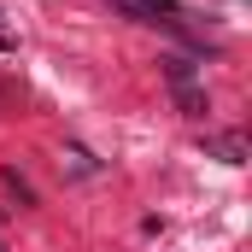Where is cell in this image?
Listing matches in <instances>:
<instances>
[{
  "instance_id": "obj_1",
  "label": "cell",
  "mask_w": 252,
  "mask_h": 252,
  "mask_svg": "<svg viewBox=\"0 0 252 252\" xmlns=\"http://www.w3.org/2000/svg\"><path fill=\"white\" fill-rule=\"evenodd\" d=\"M164 76H170L176 88H188V82H193V64L188 59H164Z\"/></svg>"
}]
</instances>
